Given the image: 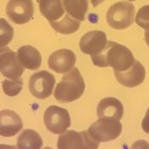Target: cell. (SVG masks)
I'll return each mask as SVG.
<instances>
[{
	"label": "cell",
	"instance_id": "cell-1",
	"mask_svg": "<svg viewBox=\"0 0 149 149\" xmlns=\"http://www.w3.org/2000/svg\"><path fill=\"white\" fill-rule=\"evenodd\" d=\"M91 60L95 66L111 67L114 72L126 71L136 61L132 52L126 46L113 41H108L106 48L100 54L91 56Z\"/></svg>",
	"mask_w": 149,
	"mask_h": 149
},
{
	"label": "cell",
	"instance_id": "cell-2",
	"mask_svg": "<svg viewBox=\"0 0 149 149\" xmlns=\"http://www.w3.org/2000/svg\"><path fill=\"white\" fill-rule=\"evenodd\" d=\"M85 89V84L79 70L74 68L63 75L54 91V96L61 103L72 102L79 99Z\"/></svg>",
	"mask_w": 149,
	"mask_h": 149
},
{
	"label": "cell",
	"instance_id": "cell-3",
	"mask_svg": "<svg viewBox=\"0 0 149 149\" xmlns=\"http://www.w3.org/2000/svg\"><path fill=\"white\" fill-rule=\"evenodd\" d=\"M135 7L127 1L113 4L107 12L106 19L108 25L117 30L126 29L134 22Z\"/></svg>",
	"mask_w": 149,
	"mask_h": 149
},
{
	"label": "cell",
	"instance_id": "cell-4",
	"mask_svg": "<svg viewBox=\"0 0 149 149\" xmlns=\"http://www.w3.org/2000/svg\"><path fill=\"white\" fill-rule=\"evenodd\" d=\"M88 132L97 142H107L120 136L122 125L113 118H99L90 126Z\"/></svg>",
	"mask_w": 149,
	"mask_h": 149
},
{
	"label": "cell",
	"instance_id": "cell-5",
	"mask_svg": "<svg viewBox=\"0 0 149 149\" xmlns=\"http://www.w3.org/2000/svg\"><path fill=\"white\" fill-rule=\"evenodd\" d=\"M99 142L95 141L87 131L76 132L68 130L60 134L57 148L60 149L98 148Z\"/></svg>",
	"mask_w": 149,
	"mask_h": 149
},
{
	"label": "cell",
	"instance_id": "cell-6",
	"mask_svg": "<svg viewBox=\"0 0 149 149\" xmlns=\"http://www.w3.org/2000/svg\"><path fill=\"white\" fill-rule=\"evenodd\" d=\"M44 122L47 130L53 134H62L71 125L68 110L58 106H50L46 109Z\"/></svg>",
	"mask_w": 149,
	"mask_h": 149
},
{
	"label": "cell",
	"instance_id": "cell-7",
	"mask_svg": "<svg viewBox=\"0 0 149 149\" xmlns=\"http://www.w3.org/2000/svg\"><path fill=\"white\" fill-rule=\"evenodd\" d=\"M55 84L54 75L47 71H40L30 77L28 88L34 97L42 100L51 95Z\"/></svg>",
	"mask_w": 149,
	"mask_h": 149
},
{
	"label": "cell",
	"instance_id": "cell-8",
	"mask_svg": "<svg viewBox=\"0 0 149 149\" xmlns=\"http://www.w3.org/2000/svg\"><path fill=\"white\" fill-rule=\"evenodd\" d=\"M34 13L32 0H10L6 5V14L14 23L23 25L31 21Z\"/></svg>",
	"mask_w": 149,
	"mask_h": 149
},
{
	"label": "cell",
	"instance_id": "cell-9",
	"mask_svg": "<svg viewBox=\"0 0 149 149\" xmlns=\"http://www.w3.org/2000/svg\"><path fill=\"white\" fill-rule=\"evenodd\" d=\"M0 66L2 75L10 79L21 78L25 68L19 61L17 53H15L8 47L1 48Z\"/></svg>",
	"mask_w": 149,
	"mask_h": 149
},
{
	"label": "cell",
	"instance_id": "cell-10",
	"mask_svg": "<svg viewBox=\"0 0 149 149\" xmlns=\"http://www.w3.org/2000/svg\"><path fill=\"white\" fill-rule=\"evenodd\" d=\"M107 35L105 33L95 30L86 33L80 38L79 48L84 54L95 56L100 54L107 45Z\"/></svg>",
	"mask_w": 149,
	"mask_h": 149
},
{
	"label": "cell",
	"instance_id": "cell-11",
	"mask_svg": "<svg viewBox=\"0 0 149 149\" xmlns=\"http://www.w3.org/2000/svg\"><path fill=\"white\" fill-rule=\"evenodd\" d=\"M76 63L75 54L68 49H61L52 53L48 60L49 68L57 73H66Z\"/></svg>",
	"mask_w": 149,
	"mask_h": 149
},
{
	"label": "cell",
	"instance_id": "cell-12",
	"mask_svg": "<svg viewBox=\"0 0 149 149\" xmlns=\"http://www.w3.org/2000/svg\"><path fill=\"white\" fill-rule=\"evenodd\" d=\"M118 82L128 88H134L142 84L146 77V71L143 65L135 61L133 65L125 72H114Z\"/></svg>",
	"mask_w": 149,
	"mask_h": 149
},
{
	"label": "cell",
	"instance_id": "cell-13",
	"mask_svg": "<svg viewBox=\"0 0 149 149\" xmlns=\"http://www.w3.org/2000/svg\"><path fill=\"white\" fill-rule=\"evenodd\" d=\"M20 116L11 110H2L0 113V135L4 137L15 136L22 129Z\"/></svg>",
	"mask_w": 149,
	"mask_h": 149
},
{
	"label": "cell",
	"instance_id": "cell-14",
	"mask_svg": "<svg viewBox=\"0 0 149 149\" xmlns=\"http://www.w3.org/2000/svg\"><path fill=\"white\" fill-rule=\"evenodd\" d=\"M96 113L98 118H113L119 121L124 114V107L114 97H107L99 102Z\"/></svg>",
	"mask_w": 149,
	"mask_h": 149
},
{
	"label": "cell",
	"instance_id": "cell-15",
	"mask_svg": "<svg viewBox=\"0 0 149 149\" xmlns=\"http://www.w3.org/2000/svg\"><path fill=\"white\" fill-rule=\"evenodd\" d=\"M20 62L25 68L36 70L42 64V57L39 51L31 45L22 46L17 51Z\"/></svg>",
	"mask_w": 149,
	"mask_h": 149
},
{
	"label": "cell",
	"instance_id": "cell-16",
	"mask_svg": "<svg viewBox=\"0 0 149 149\" xmlns=\"http://www.w3.org/2000/svg\"><path fill=\"white\" fill-rule=\"evenodd\" d=\"M39 10L49 22L56 21L64 15L61 0H39Z\"/></svg>",
	"mask_w": 149,
	"mask_h": 149
},
{
	"label": "cell",
	"instance_id": "cell-17",
	"mask_svg": "<svg viewBox=\"0 0 149 149\" xmlns=\"http://www.w3.org/2000/svg\"><path fill=\"white\" fill-rule=\"evenodd\" d=\"M43 146V140L33 130H23L17 138V148L22 149H38Z\"/></svg>",
	"mask_w": 149,
	"mask_h": 149
},
{
	"label": "cell",
	"instance_id": "cell-18",
	"mask_svg": "<svg viewBox=\"0 0 149 149\" xmlns=\"http://www.w3.org/2000/svg\"><path fill=\"white\" fill-rule=\"evenodd\" d=\"M67 13L76 20L84 21L88 11V0H62Z\"/></svg>",
	"mask_w": 149,
	"mask_h": 149
},
{
	"label": "cell",
	"instance_id": "cell-19",
	"mask_svg": "<svg viewBox=\"0 0 149 149\" xmlns=\"http://www.w3.org/2000/svg\"><path fill=\"white\" fill-rule=\"evenodd\" d=\"M49 24L52 26V28L57 33L68 35L72 34L76 31H78V29L80 26V21L74 19L70 15L67 14L62 20L58 22L56 21L49 22Z\"/></svg>",
	"mask_w": 149,
	"mask_h": 149
},
{
	"label": "cell",
	"instance_id": "cell-20",
	"mask_svg": "<svg viewBox=\"0 0 149 149\" xmlns=\"http://www.w3.org/2000/svg\"><path fill=\"white\" fill-rule=\"evenodd\" d=\"M23 86V81L21 78L16 79H11V80L3 81L2 83V88L3 92L9 95V96H15L20 92L22 91Z\"/></svg>",
	"mask_w": 149,
	"mask_h": 149
},
{
	"label": "cell",
	"instance_id": "cell-21",
	"mask_svg": "<svg viewBox=\"0 0 149 149\" xmlns=\"http://www.w3.org/2000/svg\"><path fill=\"white\" fill-rule=\"evenodd\" d=\"M13 36L14 31L11 26L4 19H1V48L10 44Z\"/></svg>",
	"mask_w": 149,
	"mask_h": 149
},
{
	"label": "cell",
	"instance_id": "cell-22",
	"mask_svg": "<svg viewBox=\"0 0 149 149\" xmlns=\"http://www.w3.org/2000/svg\"><path fill=\"white\" fill-rule=\"evenodd\" d=\"M136 22L138 26L147 30L149 28V5H145L138 10L136 16Z\"/></svg>",
	"mask_w": 149,
	"mask_h": 149
},
{
	"label": "cell",
	"instance_id": "cell-23",
	"mask_svg": "<svg viewBox=\"0 0 149 149\" xmlns=\"http://www.w3.org/2000/svg\"><path fill=\"white\" fill-rule=\"evenodd\" d=\"M141 128H142L144 132L149 134V108L148 109L146 115H145V117L141 122Z\"/></svg>",
	"mask_w": 149,
	"mask_h": 149
},
{
	"label": "cell",
	"instance_id": "cell-24",
	"mask_svg": "<svg viewBox=\"0 0 149 149\" xmlns=\"http://www.w3.org/2000/svg\"><path fill=\"white\" fill-rule=\"evenodd\" d=\"M91 3L92 5L94 6V7H96V6H98L100 3H102L103 1H105V0H91Z\"/></svg>",
	"mask_w": 149,
	"mask_h": 149
},
{
	"label": "cell",
	"instance_id": "cell-25",
	"mask_svg": "<svg viewBox=\"0 0 149 149\" xmlns=\"http://www.w3.org/2000/svg\"><path fill=\"white\" fill-rule=\"evenodd\" d=\"M145 41H146L147 45L149 47V28L145 30Z\"/></svg>",
	"mask_w": 149,
	"mask_h": 149
}]
</instances>
